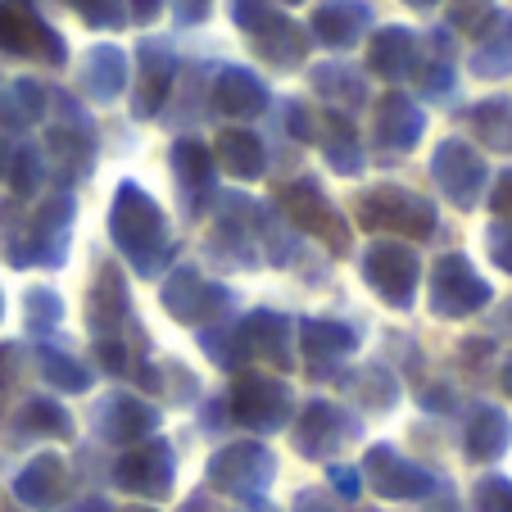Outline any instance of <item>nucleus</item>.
I'll return each mask as SVG.
<instances>
[{"label": "nucleus", "mask_w": 512, "mask_h": 512, "mask_svg": "<svg viewBox=\"0 0 512 512\" xmlns=\"http://www.w3.org/2000/svg\"><path fill=\"white\" fill-rule=\"evenodd\" d=\"M499 14L503 10L494 5V0H449V28L467 32V37H476V41L494 28V19H499Z\"/></svg>", "instance_id": "obj_40"}, {"label": "nucleus", "mask_w": 512, "mask_h": 512, "mask_svg": "<svg viewBox=\"0 0 512 512\" xmlns=\"http://www.w3.org/2000/svg\"><path fill=\"white\" fill-rule=\"evenodd\" d=\"M23 318H28V331L32 336H46L64 322V300H59V290L50 286H32L23 295Z\"/></svg>", "instance_id": "obj_38"}, {"label": "nucleus", "mask_w": 512, "mask_h": 512, "mask_svg": "<svg viewBox=\"0 0 512 512\" xmlns=\"http://www.w3.org/2000/svg\"><path fill=\"white\" fill-rule=\"evenodd\" d=\"M485 250H490L494 268H503L512 277V218H499V223L485 232Z\"/></svg>", "instance_id": "obj_47"}, {"label": "nucleus", "mask_w": 512, "mask_h": 512, "mask_svg": "<svg viewBox=\"0 0 512 512\" xmlns=\"http://www.w3.org/2000/svg\"><path fill=\"white\" fill-rule=\"evenodd\" d=\"M37 363H41V377H46L55 390H64V395H82V390H91V368L78 363L73 354H64V349L41 345Z\"/></svg>", "instance_id": "obj_36"}, {"label": "nucleus", "mask_w": 512, "mask_h": 512, "mask_svg": "<svg viewBox=\"0 0 512 512\" xmlns=\"http://www.w3.org/2000/svg\"><path fill=\"white\" fill-rule=\"evenodd\" d=\"M472 73H476V78H485V82L512 78V14H499V19H494V28L476 41Z\"/></svg>", "instance_id": "obj_34"}, {"label": "nucleus", "mask_w": 512, "mask_h": 512, "mask_svg": "<svg viewBox=\"0 0 512 512\" xmlns=\"http://www.w3.org/2000/svg\"><path fill=\"white\" fill-rule=\"evenodd\" d=\"M173 481H177V454L168 440H159V435L132 445L114 463V485L127 494H136V499H150V503L168 499V494H173Z\"/></svg>", "instance_id": "obj_12"}, {"label": "nucleus", "mask_w": 512, "mask_h": 512, "mask_svg": "<svg viewBox=\"0 0 512 512\" xmlns=\"http://www.w3.org/2000/svg\"><path fill=\"white\" fill-rule=\"evenodd\" d=\"M295 340H300V354L313 363V372H322L327 363L336 368L340 358H349L358 349V331L327 318H300L295 322Z\"/></svg>", "instance_id": "obj_27"}, {"label": "nucleus", "mask_w": 512, "mask_h": 512, "mask_svg": "<svg viewBox=\"0 0 512 512\" xmlns=\"http://www.w3.org/2000/svg\"><path fill=\"white\" fill-rule=\"evenodd\" d=\"M200 345H204V354L218 363V368H232V372H241V363H245V354H241V340H236V327H200Z\"/></svg>", "instance_id": "obj_42"}, {"label": "nucleus", "mask_w": 512, "mask_h": 512, "mask_svg": "<svg viewBox=\"0 0 512 512\" xmlns=\"http://www.w3.org/2000/svg\"><path fill=\"white\" fill-rule=\"evenodd\" d=\"M499 386H503V395L512 399V354L503 358V372H499Z\"/></svg>", "instance_id": "obj_56"}, {"label": "nucleus", "mask_w": 512, "mask_h": 512, "mask_svg": "<svg viewBox=\"0 0 512 512\" xmlns=\"http://www.w3.org/2000/svg\"><path fill=\"white\" fill-rule=\"evenodd\" d=\"M322 155H327L331 173H340V177H358V173H363V141H358V127L349 123L340 109H331V114H327Z\"/></svg>", "instance_id": "obj_33"}, {"label": "nucleus", "mask_w": 512, "mask_h": 512, "mask_svg": "<svg viewBox=\"0 0 512 512\" xmlns=\"http://www.w3.org/2000/svg\"><path fill=\"white\" fill-rule=\"evenodd\" d=\"M358 426L354 417L345 413V408H336L331 399H313V404H304V413L295 417V426H290V440H295V454L309 458V463H322V458H331L345 440H354Z\"/></svg>", "instance_id": "obj_15"}, {"label": "nucleus", "mask_w": 512, "mask_h": 512, "mask_svg": "<svg viewBox=\"0 0 512 512\" xmlns=\"http://www.w3.org/2000/svg\"><path fill=\"white\" fill-rule=\"evenodd\" d=\"M68 512H114V503H109V499H96V494H91V499H78Z\"/></svg>", "instance_id": "obj_55"}, {"label": "nucleus", "mask_w": 512, "mask_h": 512, "mask_svg": "<svg viewBox=\"0 0 512 512\" xmlns=\"http://www.w3.org/2000/svg\"><path fill=\"white\" fill-rule=\"evenodd\" d=\"M277 19V14H272V5L268 0H232V23L241 32H259V28H268V23Z\"/></svg>", "instance_id": "obj_46"}, {"label": "nucleus", "mask_w": 512, "mask_h": 512, "mask_svg": "<svg viewBox=\"0 0 512 512\" xmlns=\"http://www.w3.org/2000/svg\"><path fill=\"white\" fill-rule=\"evenodd\" d=\"M213 173H218V164H213V150L204 141L182 136V141L173 145V177H177V186H182V204L191 213H200L204 200L213 195Z\"/></svg>", "instance_id": "obj_26"}, {"label": "nucleus", "mask_w": 512, "mask_h": 512, "mask_svg": "<svg viewBox=\"0 0 512 512\" xmlns=\"http://www.w3.org/2000/svg\"><path fill=\"white\" fill-rule=\"evenodd\" d=\"M109 236H114L118 254L132 263L141 277L164 272L173 259V236H168V218L159 200L136 182H118L114 204H109Z\"/></svg>", "instance_id": "obj_1"}, {"label": "nucleus", "mask_w": 512, "mask_h": 512, "mask_svg": "<svg viewBox=\"0 0 512 512\" xmlns=\"http://www.w3.org/2000/svg\"><path fill=\"white\" fill-rule=\"evenodd\" d=\"M281 5H304V0H281Z\"/></svg>", "instance_id": "obj_59"}, {"label": "nucleus", "mask_w": 512, "mask_h": 512, "mask_svg": "<svg viewBox=\"0 0 512 512\" xmlns=\"http://www.w3.org/2000/svg\"><path fill=\"white\" fill-rule=\"evenodd\" d=\"M68 494V463L59 454H37L19 476H14V499L37 512L59 508Z\"/></svg>", "instance_id": "obj_25"}, {"label": "nucleus", "mask_w": 512, "mask_h": 512, "mask_svg": "<svg viewBox=\"0 0 512 512\" xmlns=\"http://www.w3.org/2000/svg\"><path fill=\"white\" fill-rule=\"evenodd\" d=\"M494 300L490 281L476 272V263L467 254H440L431 268V313L449 322H463L472 313H481Z\"/></svg>", "instance_id": "obj_6"}, {"label": "nucleus", "mask_w": 512, "mask_h": 512, "mask_svg": "<svg viewBox=\"0 0 512 512\" xmlns=\"http://www.w3.org/2000/svg\"><path fill=\"white\" fill-rule=\"evenodd\" d=\"M96 354H100V363H105V372H114V377H127V372H132V354H127V340L100 336V340H96Z\"/></svg>", "instance_id": "obj_48"}, {"label": "nucleus", "mask_w": 512, "mask_h": 512, "mask_svg": "<svg viewBox=\"0 0 512 512\" xmlns=\"http://www.w3.org/2000/svg\"><path fill=\"white\" fill-rule=\"evenodd\" d=\"M5 512H19V508H5Z\"/></svg>", "instance_id": "obj_61"}, {"label": "nucleus", "mask_w": 512, "mask_h": 512, "mask_svg": "<svg viewBox=\"0 0 512 512\" xmlns=\"http://www.w3.org/2000/svg\"><path fill=\"white\" fill-rule=\"evenodd\" d=\"M281 213H286V223L295 227V232L322 241L331 254H349V245H354L349 223L340 218V209L327 200V191H322L313 177H295V182L281 191Z\"/></svg>", "instance_id": "obj_4"}, {"label": "nucleus", "mask_w": 512, "mask_h": 512, "mask_svg": "<svg viewBox=\"0 0 512 512\" xmlns=\"http://www.w3.org/2000/svg\"><path fill=\"white\" fill-rule=\"evenodd\" d=\"M173 10H177V23H186V28H195V23H204V19H209L213 0H173Z\"/></svg>", "instance_id": "obj_53"}, {"label": "nucleus", "mask_w": 512, "mask_h": 512, "mask_svg": "<svg viewBox=\"0 0 512 512\" xmlns=\"http://www.w3.org/2000/svg\"><path fill=\"white\" fill-rule=\"evenodd\" d=\"M73 218H78V200H73V195L68 191L46 195L41 209L32 213L28 232L10 245V263L14 268H64Z\"/></svg>", "instance_id": "obj_2"}, {"label": "nucleus", "mask_w": 512, "mask_h": 512, "mask_svg": "<svg viewBox=\"0 0 512 512\" xmlns=\"http://www.w3.org/2000/svg\"><path fill=\"white\" fill-rule=\"evenodd\" d=\"M64 5L78 14L87 28H96V32H118L127 23L123 0H64Z\"/></svg>", "instance_id": "obj_41"}, {"label": "nucleus", "mask_w": 512, "mask_h": 512, "mask_svg": "<svg viewBox=\"0 0 512 512\" xmlns=\"http://www.w3.org/2000/svg\"><path fill=\"white\" fill-rule=\"evenodd\" d=\"M426 64L422 55V37H417L413 28H399V23H390V28H377L368 41V68L377 73L381 82H390V87H399V82L417 78V68Z\"/></svg>", "instance_id": "obj_18"}, {"label": "nucleus", "mask_w": 512, "mask_h": 512, "mask_svg": "<svg viewBox=\"0 0 512 512\" xmlns=\"http://www.w3.org/2000/svg\"><path fill=\"white\" fill-rule=\"evenodd\" d=\"M472 132L485 150H512V100L508 96H490L481 105H472Z\"/></svg>", "instance_id": "obj_35"}, {"label": "nucleus", "mask_w": 512, "mask_h": 512, "mask_svg": "<svg viewBox=\"0 0 512 512\" xmlns=\"http://www.w3.org/2000/svg\"><path fill=\"white\" fill-rule=\"evenodd\" d=\"M5 177H10V191L14 195H37L41 191V177H46V159H41L37 145H19V150H10Z\"/></svg>", "instance_id": "obj_39"}, {"label": "nucleus", "mask_w": 512, "mask_h": 512, "mask_svg": "<svg viewBox=\"0 0 512 512\" xmlns=\"http://www.w3.org/2000/svg\"><path fill=\"white\" fill-rule=\"evenodd\" d=\"M363 485H372V490L381 494V499H426V494H435V472H426L422 463H413V458H404L395 445H372L368 454H363Z\"/></svg>", "instance_id": "obj_14"}, {"label": "nucleus", "mask_w": 512, "mask_h": 512, "mask_svg": "<svg viewBox=\"0 0 512 512\" xmlns=\"http://www.w3.org/2000/svg\"><path fill=\"white\" fill-rule=\"evenodd\" d=\"M19 431L23 435H50V440H68L73 435V417L59 399H28L19 413Z\"/></svg>", "instance_id": "obj_37"}, {"label": "nucleus", "mask_w": 512, "mask_h": 512, "mask_svg": "<svg viewBox=\"0 0 512 512\" xmlns=\"http://www.w3.org/2000/svg\"><path fill=\"white\" fill-rule=\"evenodd\" d=\"M490 209L499 213V218H512V168H508V173H499V177H494Z\"/></svg>", "instance_id": "obj_52"}, {"label": "nucleus", "mask_w": 512, "mask_h": 512, "mask_svg": "<svg viewBox=\"0 0 512 512\" xmlns=\"http://www.w3.org/2000/svg\"><path fill=\"white\" fill-rule=\"evenodd\" d=\"M213 164H223V173H232L236 182H259L268 173V150L245 127H223L213 141Z\"/></svg>", "instance_id": "obj_28"}, {"label": "nucleus", "mask_w": 512, "mask_h": 512, "mask_svg": "<svg viewBox=\"0 0 512 512\" xmlns=\"http://www.w3.org/2000/svg\"><path fill=\"white\" fill-rule=\"evenodd\" d=\"M277 481V458L259 440H236L209 458V485L232 499H259Z\"/></svg>", "instance_id": "obj_9"}, {"label": "nucleus", "mask_w": 512, "mask_h": 512, "mask_svg": "<svg viewBox=\"0 0 512 512\" xmlns=\"http://www.w3.org/2000/svg\"><path fill=\"white\" fill-rule=\"evenodd\" d=\"M127 78H132V59H127V50L114 46V41L91 46L87 59H82V91H87V100H96V105H114L127 91Z\"/></svg>", "instance_id": "obj_24"}, {"label": "nucleus", "mask_w": 512, "mask_h": 512, "mask_svg": "<svg viewBox=\"0 0 512 512\" xmlns=\"http://www.w3.org/2000/svg\"><path fill=\"white\" fill-rule=\"evenodd\" d=\"M349 386L358 390V399H363V404L372 399V408H377V413L395 404V395H399L395 377H390L386 368H363V372H354V381H349Z\"/></svg>", "instance_id": "obj_43"}, {"label": "nucleus", "mask_w": 512, "mask_h": 512, "mask_svg": "<svg viewBox=\"0 0 512 512\" xmlns=\"http://www.w3.org/2000/svg\"><path fill=\"white\" fill-rule=\"evenodd\" d=\"M422 132H426V114H422L417 100H408L404 91H386V96L377 100L372 136H377L381 150H390V155H408V150H417Z\"/></svg>", "instance_id": "obj_20"}, {"label": "nucleus", "mask_w": 512, "mask_h": 512, "mask_svg": "<svg viewBox=\"0 0 512 512\" xmlns=\"http://www.w3.org/2000/svg\"><path fill=\"white\" fill-rule=\"evenodd\" d=\"M173 82H177V55L168 41H150L145 37L136 46V91H132V114L141 118H155L159 109L168 105L173 96Z\"/></svg>", "instance_id": "obj_17"}, {"label": "nucleus", "mask_w": 512, "mask_h": 512, "mask_svg": "<svg viewBox=\"0 0 512 512\" xmlns=\"http://www.w3.org/2000/svg\"><path fill=\"white\" fill-rule=\"evenodd\" d=\"M309 87L318 91L322 100L340 105V114H345V109H363V105H368V78H363L358 68L340 64V59H331V64H313L309 68Z\"/></svg>", "instance_id": "obj_31"}, {"label": "nucleus", "mask_w": 512, "mask_h": 512, "mask_svg": "<svg viewBox=\"0 0 512 512\" xmlns=\"http://www.w3.org/2000/svg\"><path fill=\"white\" fill-rule=\"evenodd\" d=\"M404 5H413V10H435L440 0H404Z\"/></svg>", "instance_id": "obj_58"}, {"label": "nucleus", "mask_w": 512, "mask_h": 512, "mask_svg": "<svg viewBox=\"0 0 512 512\" xmlns=\"http://www.w3.org/2000/svg\"><path fill=\"white\" fill-rule=\"evenodd\" d=\"M96 431L105 435L109 445H141V440H150V435L159 431V408L145 404V399L127 395V390H118V395L100 399L96 408Z\"/></svg>", "instance_id": "obj_19"}, {"label": "nucleus", "mask_w": 512, "mask_h": 512, "mask_svg": "<svg viewBox=\"0 0 512 512\" xmlns=\"http://www.w3.org/2000/svg\"><path fill=\"white\" fill-rule=\"evenodd\" d=\"M472 512H512V481L508 476H481L472 490Z\"/></svg>", "instance_id": "obj_45"}, {"label": "nucleus", "mask_w": 512, "mask_h": 512, "mask_svg": "<svg viewBox=\"0 0 512 512\" xmlns=\"http://www.w3.org/2000/svg\"><path fill=\"white\" fill-rule=\"evenodd\" d=\"M327 481H331V490H336L345 503H354L358 490H363V476H358V467H345V463H331L327 467Z\"/></svg>", "instance_id": "obj_50"}, {"label": "nucleus", "mask_w": 512, "mask_h": 512, "mask_svg": "<svg viewBox=\"0 0 512 512\" xmlns=\"http://www.w3.org/2000/svg\"><path fill=\"white\" fill-rule=\"evenodd\" d=\"M358 223L368 232H395L408 241H431L435 236V204L408 186H372L358 195Z\"/></svg>", "instance_id": "obj_3"}, {"label": "nucleus", "mask_w": 512, "mask_h": 512, "mask_svg": "<svg viewBox=\"0 0 512 512\" xmlns=\"http://www.w3.org/2000/svg\"><path fill=\"white\" fill-rule=\"evenodd\" d=\"M0 318H5V295H0Z\"/></svg>", "instance_id": "obj_60"}, {"label": "nucleus", "mask_w": 512, "mask_h": 512, "mask_svg": "<svg viewBox=\"0 0 512 512\" xmlns=\"http://www.w3.org/2000/svg\"><path fill=\"white\" fill-rule=\"evenodd\" d=\"M5 164H10V145H5V136H0V177H5Z\"/></svg>", "instance_id": "obj_57"}, {"label": "nucleus", "mask_w": 512, "mask_h": 512, "mask_svg": "<svg viewBox=\"0 0 512 512\" xmlns=\"http://www.w3.org/2000/svg\"><path fill=\"white\" fill-rule=\"evenodd\" d=\"M159 14H164V0H132L127 5V19H136V23H155Z\"/></svg>", "instance_id": "obj_54"}, {"label": "nucleus", "mask_w": 512, "mask_h": 512, "mask_svg": "<svg viewBox=\"0 0 512 512\" xmlns=\"http://www.w3.org/2000/svg\"><path fill=\"white\" fill-rule=\"evenodd\" d=\"M46 105H50V91L41 87L37 78H14L5 82L0 91V127H10V132H28L46 118Z\"/></svg>", "instance_id": "obj_32"}, {"label": "nucleus", "mask_w": 512, "mask_h": 512, "mask_svg": "<svg viewBox=\"0 0 512 512\" xmlns=\"http://www.w3.org/2000/svg\"><path fill=\"white\" fill-rule=\"evenodd\" d=\"M236 340H241L245 358H259L272 368L290 372L295 368V322L277 309H254L236 322Z\"/></svg>", "instance_id": "obj_16"}, {"label": "nucleus", "mask_w": 512, "mask_h": 512, "mask_svg": "<svg viewBox=\"0 0 512 512\" xmlns=\"http://www.w3.org/2000/svg\"><path fill=\"white\" fill-rule=\"evenodd\" d=\"M363 281L377 290L386 309H413L417 281H422V259L404 241H372L363 254Z\"/></svg>", "instance_id": "obj_8"}, {"label": "nucleus", "mask_w": 512, "mask_h": 512, "mask_svg": "<svg viewBox=\"0 0 512 512\" xmlns=\"http://www.w3.org/2000/svg\"><path fill=\"white\" fill-rule=\"evenodd\" d=\"M431 177H435L440 195H445L454 209L472 213L476 204H481V195H485V182H490V164H485L481 150L467 145L463 136H449V141L435 145Z\"/></svg>", "instance_id": "obj_10"}, {"label": "nucleus", "mask_w": 512, "mask_h": 512, "mask_svg": "<svg viewBox=\"0 0 512 512\" xmlns=\"http://www.w3.org/2000/svg\"><path fill=\"white\" fill-rule=\"evenodd\" d=\"M145 512H150V508H145Z\"/></svg>", "instance_id": "obj_62"}, {"label": "nucleus", "mask_w": 512, "mask_h": 512, "mask_svg": "<svg viewBox=\"0 0 512 512\" xmlns=\"http://www.w3.org/2000/svg\"><path fill=\"white\" fill-rule=\"evenodd\" d=\"M254 50H259L263 64H272L277 73H290V68H300L309 59V28H300L295 19L277 14L268 28L254 32Z\"/></svg>", "instance_id": "obj_29"}, {"label": "nucleus", "mask_w": 512, "mask_h": 512, "mask_svg": "<svg viewBox=\"0 0 512 512\" xmlns=\"http://www.w3.org/2000/svg\"><path fill=\"white\" fill-rule=\"evenodd\" d=\"M159 300H164L168 318L182 322V327H213V322L227 313V304H232V290L209 281L200 268H191V263H182V268L168 272Z\"/></svg>", "instance_id": "obj_11"}, {"label": "nucleus", "mask_w": 512, "mask_h": 512, "mask_svg": "<svg viewBox=\"0 0 512 512\" xmlns=\"http://www.w3.org/2000/svg\"><path fill=\"white\" fill-rule=\"evenodd\" d=\"M281 114H286V132L295 136V141H313V136H318L313 114H309V105H304V100H286V105H281Z\"/></svg>", "instance_id": "obj_49"}, {"label": "nucleus", "mask_w": 512, "mask_h": 512, "mask_svg": "<svg viewBox=\"0 0 512 512\" xmlns=\"http://www.w3.org/2000/svg\"><path fill=\"white\" fill-rule=\"evenodd\" d=\"M213 109L223 118H236V123H245V118H259L263 109H268L272 91L268 82L254 73V68H241V64H227L213 73Z\"/></svg>", "instance_id": "obj_21"}, {"label": "nucleus", "mask_w": 512, "mask_h": 512, "mask_svg": "<svg viewBox=\"0 0 512 512\" xmlns=\"http://www.w3.org/2000/svg\"><path fill=\"white\" fill-rule=\"evenodd\" d=\"M0 50L5 55H37L50 68L68 64V46L50 23L32 14L28 0H0Z\"/></svg>", "instance_id": "obj_13"}, {"label": "nucleus", "mask_w": 512, "mask_h": 512, "mask_svg": "<svg viewBox=\"0 0 512 512\" xmlns=\"http://www.w3.org/2000/svg\"><path fill=\"white\" fill-rule=\"evenodd\" d=\"M372 28V5L368 0H327L313 14L309 37H318L327 50H349L368 37Z\"/></svg>", "instance_id": "obj_23"}, {"label": "nucleus", "mask_w": 512, "mask_h": 512, "mask_svg": "<svg viewBox=\"0 0 512 512\" xmlns=\"http://www.w3.org/2000/svg\"><path fill=\"white\" fill-rule=\"evenodd\" d=\"M55 109H59V123L46 127V150L59 168V182H82L96 168V123H91L87 109L68 91L55 96Z\"/></svg>", "instance_id": "obj_5"}, {"label": "nucleus", "mask_w": 512, "mask_h": 512, "mask_svg": "<svg viewBox=\"0 0 512 512\" xmlns=\"http://www.w3.org/2000/svg\"><path fill=\"white\" fill-rule=\"evenodd\" d=\"M512 445V422L503 408L494 404H476L467 417V458L472 463H499Z\"/></svg>", "instance_id": "obj_30"}, {"label": "nucleus", "mask_w": 512, "mask_h": 512, "mask_svg": "<svg viewBox=\"0 0 512 512\" xmlns=\"http://www.w3.org/2000/svg\"><path fill=\"white\" fill-rule=\"evenodd\" d=\"M290 512H340V508L331 503L327 490H300L295 503H290Z\"/></svg>", "instance_id": "obj_51"}, {"label": "nucleus", "mask_w": 512, "mask_h": 512, "mask_svg": "<svg viewBox=\"0 0 512 512\" xmlns=\"http://www.w3.org/2000/svg\"><path fill=\"white\" fill-rule=\"evenodd\" d=\"M227 413H232V422H241L245 431L272 435L290 422L295 399H290L286 381L263 377V372H236L232 395H227Z\"/></svg>", "instance_id": "obj_7"}, {"label": "nucleus", "mask_w": 512, "mask_h": 512, "mask_svg": "<svg viewBox=\"0 0 512 512\" xmlns=\"http://www.w3.org/2000/svg\"><path fill=\"white\" fill-rule=\"evenodd\" d=\"M417 87H422L426 100H440V105H449L458 91V78H454V64L449 59H431V64L417 68Z\"/></svg>", "instance_id": "obj_44"}, {"label": "nucleus", "mask_w": 512, "mask_h": 512, "mask_svg": "<svg viewBox=\"0 0 512 512\" xmlns=\"http://www.w3.org/2000/svg\"><path fill=\"white\" fill-rule=\"evenodd\" d=\"M127 322H132V290H127L123 272L114 263H105L87 290V327L100 340V336H118Z\"/></svg>", "instance_id": "obj_22"}]
</instances>
